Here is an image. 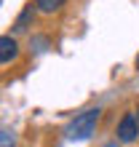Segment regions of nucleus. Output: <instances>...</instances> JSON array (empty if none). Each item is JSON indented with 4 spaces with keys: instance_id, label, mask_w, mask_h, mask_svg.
I'll use <instances>...</instances> for the list:
<instances>
[{
    "instance_id": "obj_4",
    "label": "nucleus",
    "mask_w": 139,
    "mask_h": 147,
    "mask_svg": "<svg viewBox=\"0 0 139 147\" xmlns=\"http://www.w3.org/2000/svg\"><path fill=\"white\" fill-rule=\"evenodd\" d=\"M35 11H38V5H35V3H27V5H24L22 13L16 16V22H13V32H27L30 24H32V19H35Z\"/></svg>"
},
{
    "instance_id": "obj_10",
    "label": "nucleus",
    "mask_w": 139,
    "mask_h": 147,
    "mask_svg": "<svg viewBox=\"0 0 139 147\" xmlns=\"http://www.w3.org/2000/svg\"><path fill=\"white\" fill-rule=\"evenodd\" d=\"M136 120H139V107H136Z\"/></svg>"
},
{
    "instance_id": "obj_5",
    "label": "nucleus",
    "mask_w": 139,
    "mask_h": 147,
    "mask_svg": "<svg viewBox=\"0 0 139 147\" xmlns=\"http://www.w3.org/2000/svg\"><path fill=\"white\" fill-rule=\"evenodd\" d=\"M64 3H67V0H35V5H38L40 13H54V11H59Z\"/></svg>"
},
{
    "instance_id": "obj_3",
    "label": "nucleus",
    "mask_w": 139,
    "mask_h": 147,
    "mask_svg": "<svg viewBox=\"0 0 139 147\" xmlns=\"http://www.w3.org/2000/svg\"><path fill=\"white\" fill-rule=\"evenodd\" d=\"M16 56H19V43L11 35H3L0 38V64H11Z\"/></svg>"
},
{
    "instance_id": "obj_7",
    "label": "nucleus",
    "mask_w": 139,
    "mask_h": 147,
    "mask_svg": "<svg viewBox=\"0 0 139 147\" xmlns=\"http://www.w3.org/2000/svg\"><path fill=\"white\" fill-rule=\"evenodd\" d=\"M0 147H13V131L11 128H3L0 131Z\"/></svg>"
},
{
    "instance_id": "obj_6",
    "label": "nucleus",
    "mask_w": 139,
    "mask_h": 147,
    "mask_svg": "<svg viewBox=\"0 0 139 147\" xmlns=\"http://www.w3.org/2000/svg\"><path fill=\"white\" fill-rule=\"evenodd\" d=\"M51 46V40H48V35H30V48L35 51V54H43Z\"/></svg>"
},
{
    "instance_id": "obj_2",
    "label": "nucleus",
    "mask_w": 139,
    "mask_h": 147,
    "mask_svg": "<svg viewBox=\"0 0 139 147\" xmlns=\"http://www.w3.org/2000/svg\"><path fill=\"white\" fill-rule=\"evenodd\" d=\"M136 134H139V120H136V112H126L118 123V139L123 144H131L136 142Z\"/></svg>"
},
{
    "instance_id": "obj_9",
    "label": "nucleus",
    "mask_w": 139,
    "mask_h": 147,
    "mask_svg": "<svg viewBox=\"0 0 139 147\" xmlns=\"http://www.w3.org/2000/svg\"><path fill=\"white\" fill-rule=\"evenodd\" d=\"M136 67H139V54H136Z\"/></svg>"
},
{
    "instance_id": "obj_8",
    "label": "nucleus",
    "mask_w": 139,
    "mask_h": 147,
    "mask_svg": "<svg viewBox=\"0 0 139 147\" xmlns=\"http://www.w3.org/2000/svg\"><path fill=\"white\" fill-rule=\"evenodd\" d=\"M120 144H123V142H120V139H112V142H104L102 147H120Z\"/></svg>"
},
{
    "instance_id": "obj_1",
    "label": "nucleus",
    "mask_w": 139,
    "mask_h": 147,
    "mask_svg": "<svg viewBox=\"0 0 139 147\" xmlns=\"http://www.w3.org/2000/svg\"><path fill=\"white\" fill-rule=\"evenodd\" d=\"M99 118H102V110H99V107H91V110L80 112V115H75L72 120H70V126L64 128L67 139H72V142H86V139H91V136L96 134Z\"/></svg>"
}]
</instances>
